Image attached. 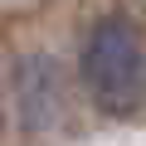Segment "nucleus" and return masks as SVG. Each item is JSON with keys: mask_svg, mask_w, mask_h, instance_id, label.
<instances>
[{"mask_svg": "<svg viewBox=\"0 0 146 146\" xmlns=\"http://www.w3.org/2000/svg\"><path fill=\"white\" fill-rule=\"evenodd\" d=\"M83 88L107 117H127L146 107V49L131 20L107 15L93 25L83 49Z\"/></svg>", "mask_w": 146, "mask_h": 146, "instance_id": "nucleus-1", "label": "nucleus"}, {"mask_svg": "<svg viewBox=\"0 0 146 146\" xmlns=\"http://www.w3.org/2000/svg\"><path fill=\"white\" fill-rule=\"evenodd\" d=\"M10 98H15V117L25 131H54L68 107L63 68L49 54H25L10 73Z\"/></svg>", "mask_w": 146, "mask_h": 146, "instance_id": "nucleus-2", "label": "nucleus"}]
</instances>
